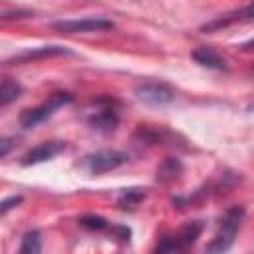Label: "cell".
<instances>
[{
    "label": "cell",
    "instance_id": "1",
    "mask_svg": "<svg viewBox=\"0 0 254 254\" xmlns=\"http://www.w3.org/2000/svg\"><path fill=\"white\" fill-rule=\"evenodd\" d=\"M242 218H244V206L228 208L224 212V216L220 218V224H218V230H216L214 238L206 246V254H226L230 250V246L234 244V240H236Z\"/></svg>",
    "mask_w": 254,
    "mask_h": 254
},
{
    "label": "cell",
    "instance_id": "2",
    "mask_svg": "<svg viewBox=\"0 0 254 254\" xmlns=\"http://www.w3.org/2000/svg\"><path fill=\"white\" fill-rule=\"evenodd\" d=\"M71 95L65 93V91H56L52 93L44 103H40L38 107H32V109H24L22 115H20V125L24 129H34L36 125L44 123L48 117H52L60 107L71 103Z\"/></svg>",
    "mask_w": 254,
    "mask_h": 254
},
{
    "label": "cell",
    "instance_id": "3",
    "mask_svg": "<svg viewBox=\"0 0 254 254\" xmlns=\"http://www.w3.org/2000/svg\"><path fill=\"white\" fill-rule=\"evenodd\" d=\"M202 232V222L200 220H194V222H189L185 228H181V232L173 234V236H163L159 246H157V252L155 254H175V252H183L187 250L189 246L194 244V240L198 238V234Z\"/></svg>",
    "mask_w": 254,
    "mask_h": 254
},
{
    "label": "cell",
    "instance_id": "4",
    "mask_svg": "<svg viewBox=\"0 0 254 254\" xmlns=\"http://www.w3.org/2000/svg\"><path fill=\"white\" fill-rule=\"evenodd\" d=\"M129 161V157L123 151H115V149H103V151H95L91 155L85 157L83 167L91 173V175H103L107 171H113L121 165H125Z\"/></svg>",
    "mask_w": 254,
    "mask_h": 254
},
{
    "label": "cell",
    "instance_id": "5",
    "mask_svg": "<svg viewBox=\"0 0 254 254\" xmlns=\"http://www.w3.org/2000/svg\"><path fill=\"white\" fill-rule=\"evenodd\" d=\"M135 95L139 101L147 103V105H169L175 101V91L167 85V83H159V81H145L141 85L135 87Z\"/></svg>",
    "mask_w": 254,
    "mask_h": 254
},
{
    "label": "cell",
    "instance_id": "6",
    "mask_svg": "<svg viewBox=\"0 0 254 254\" xmlns=\"http://www.w3.org/2000/svg\"><path fill=\"white\" fill-rule=\"evenodd\" d=\"M54 30L65 34H87V32H107L113 30V22L107 18H81V20H62L54 24Z\"/></svg>",
    "mask_w": 254,
    "mask_h": 254
},
{
    "label": "cell",
    "instance_id": "7",
    "mask_svg": "<svg viewBox=\"0 0 254 254\" xmlns=\"http://www.w3.org/2000/svg\"><path fill=\"white\" fill-rule=\"evenodd\" d=\"M62 151H65V143L64 141H44L36 147H32L24 157H22V165H38L44 161L54 159L56 155H60Z\"/></svg>",
    "mask_w": 254,
    "mask_h": 254
},
{
    "label": "cell",
    "instance_id": "8",
    "mask_svg": "<svg viewBox=\"0 0 254 254\" xmlns=\"http://www.w3.org/2000/svg\"><path fill=\"white\" fill-rule=\"evenodd\" d=\"M117 123H119V113H117V109L111 105V103H107V105H103L99 111H95L91 117H89V125L93 127V129H97V131H113L115 127H117Z\"/></svg>",
    "mask_w": 254,
    "mask_h": 254
},
{
    "label": "cell",
    "instance_id": "9",
    "mask_svg": "<svg viewBox=\"0 0 254 254\" xmlns=\"http://www.w3.org/2000/svg\"><path fill=\"white\" fill-rule=\"evenodd\" d=\"M192 60H194L196 64L204 65V67H210V69H218V71H226V69H228L226 60H224L216 50H212V48H208V46L196 48V50L192 52Z\"/></svg>",
    "mask_w": 254,
    "mask_h": 254
},
{
    "label": "cell",
    "instance_id": "10",
    "mask_svg": "<svg viewBox=\"0 0 254 254\" xmlns=\"http://www.w3.org/2000/svg\"><path fill=\"white\" fill-rule=\"evenodd\" d=\"M252 14H254V8H252V4H248V6H244V8H242V10H238V12L224 14L222 18H216V20H212V22L204 24V26H202V30H204V32H214V30H220V28L230 26L232 22H238V20H250V18H252Z\"/></svg>",
    "mask_w": 254,
    "mask_h": 254
},
{
    "label": "cell",
    "instance_id": "11",
    "mask_svg": "<svg viewBox=\"0 0 254 254\" xmlns=\"http://www.w3.org/2000/svg\"><path fill=\"white\" fill-rule=\"evenodd\" d=\"M181 175H183V163L177 157H167L157 169V181L163 185L175 183Z\"/></svg>",
    "mask_w": 254,
    "mask_h": 254
},
{
    "label": "cell",
    "instance_id": "12",
    "mask_svg": "<svg viewBox=\"0 0 254 254\" xmlns=\"http://www.w3.org/2000/svg\"><path fill=\"white\" fill-rule=\"evenodd\" d=\"M71 52L67 48L62 46H44V48H36V50H28L20 56H16L12 62H30L36 58H50V56H69Z\"/></svg>",
    "mask_w": 254,
    "mask_h": 254
},
{
    "label": "cell",
    "instance_id": "13",
    "mask_svg": "<svg viewBox=\"0 0 254 254\" xmlns=\"http://www.w3.org/2000/svg\"><path fill=\"white\" fill-rule=\"evenodd\" d=\"M16 254H42V236L38 230H28L22 236L20 248Z\"/></svg>",
    "mask_w": 254,
    "mask_h": 254
},
{
    "label": "cell",
    "instance_id": "14",
    "mask_svg": "<svg viewBox=\"0 0 254 254\" xmlns=\"http://www.w3.org/2000/svg\"><path fill=\"white\" fill-rule=\"evenodd\" d=\"M22 91H24V87L14 79H8V81L0 83V107H6L10 103H14L22 95Z\"/></svg>",
    "mask_w": 254,
    "mask_h": 254
},
{
    "label": "cell",
    "instance_id": "15",
    "mask_svg": "<svg viewBox=\"0 0 254 254\" xmlns=\"http://www.w3.org/2000/svg\"><path fill=\"white\" fill-rule=\"evenodd\" d=\"M145 198V190L143 189H127V190H123L121 194H119V198H117V202H119V206L121 208H135L141 200Z\"/></svg>",
    "mask_w": 254,
    "mask_h": 254
},
{
    "label": "cell",
    "instance_id": "16",
    "mask_svg": "<svg viewBox=\"0 0 254 254\" xmlns=\"http://www.w3.org/2000/svg\"><path fill=\"white\" fill-rule=\"evenodd\" d=\"M79 224L87 230H107L109 228V220H105L103 216L97 214H85L79 218Z\"/></svg>",
    "mask_w": 254,
    "mask_h": 254
},
{
    "label": "cell",
    "instance_id": "17",
    "mask_svg": "<svg viewBox=\"0 0 254 254\" xmlns=\"http://www.w3.org/2000/svg\"><path fill=\"white\" fill-rule=\"evenodd\" d=\"M22 202V196L18 194V196H8V198H4V200H0V214H6L8 210H12L14 206H18Z\"/></svg>",
    "mask_w": 254,
    "mask_h": 254
},
{
    "label": "cell",
    "instance_id": "18",
    "mask_svg": "<svg viewBox=\"0 0 254 254\" xmlns=\"http://www.w3.org/2000/svg\"><path fill=\"white\" fill-rule=\"evenodd\" d=\"M14 147H16L14 137H0V157H6Z\"/></svg>",
    "mask_w": 254,
    "mask_h": 254
}]
</instances>
